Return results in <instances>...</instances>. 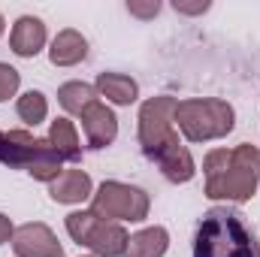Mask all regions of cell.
Masks as SVG:
<instances>
[{
    "label": "cell",
    "instance_id": "1",
    "mask_svg": "<svg viewBox=\"0 0 260 257\" xmlns=\"http://www.w3.org/2000/svg\"><path fill=\"white\" fill-rule=\"evenodd\" d=\"M176 103H179L176 97L160 94L139 106V145H142L145 157L154 160L173 185H185L194 179L197 164L188 145L179 142L176 121H173Z\"/></svg>",
    "mask_w": 260,
    "mask_h": 257
},
{
    "label": "cell",
    "instance_id": "2",
    "mask_svg": "<svg viewBox=\"0 0 260 257\" xmlns=\"http://www.w3.org/2000/svg\"><path fill=\"white\" fill-rule=\"evenodd\" d=\"M206 197L245 203L257 194L260 185V151L257 145L242 142L236 148H215L203 160Z\"/></svg>",
    "mask_w": 260,
    "mask_h": 257
},
{
    "label": "cell",
    "instance_id": "3",
    "mask_svg": "<svg viewBox=\"0 0 260 257\" xmlns=\"http://www.w3.org/2000/svg\"><path fill=\"white\" fill-rule=\"evenodd\" d=\"M194 257H260V245L242 215L230 209H209L197 227Z\"/></svg>",
    "mask_w": 260,
    "mask_h": 257
},
{
    "label": "cell",
    "instance_id": "4",
    "mask_svg": "<svg viewBox=\"0 0 260 257\" xmlns=\"http://www.w3.org/2000/svg\"><path fill=\"white\" fill-rule=\"evenodd\" d=\"M0 164L30 173L37 182H55L64 173V157L49 139H37L27 130H0Z\"/></svg>",
    "mask_w": 260,
    "mask_h": 257
},
{
    "label": "cell",
    "instance_id": "5",
    "mask_svg": "<svg viewBox=\"0 0 260 257\" xmlns=\"http://www.w3.org/2000/svg\"><path fill=\"white\" fill-rule=\"evenodd\" d=\"M176 127L185 133L188 142H209V139H221L236 127V112L227 100L218 97H191V100H179L176 103V115H173Z\"/></svg>",
    "mask_w": 260,
    "mask_h": 257
},
{
    "label": "cell",
    "instance_id": "6",
    "mask_svg": "<svg viewBox=\"0 0 260 257\" xmlns=\"http://www.w3.org/2000/svg\"><path fill=\"white\" fill-rule=\"evenodd\" d=\"M67 233L73 236L76 245L91 248L94 257H124L127 251V230L118 221H103L91 209L85 212H70L67 215Z\"/></svg>",
    "mask_w": 260,
    "mask_h": 257
},
{
    "label": "cell",
    "instance_id": "7",
    "mask_svg": "<svg viewBox=\"0 0 260 257\" xmlns=\"http://www.w3.org/2000/svg\"><path fill=\"white\" fill-rule=\"evenodd\" d=\"M148 206V194L124 182H103L91 200V212L103 221H145Z\"/></svg>",
    "mask_w": 260,
    "mask_h": 257
},
{
    "label": "cell",
    "instance_id": "8",
    "mask_svg": "<svg viewBox=\"0 0 260 257\" xmlns=\"http://www.w3.org/2000/svg\"><path fill=\"white\" fill-rule=\"evenodd\" d=\"M12 251H15V257H64L58 236L43 221H27V224L15 227Z\"/></svg>",
    "mask_w": 260,
    "mask_h": 257
},
{
    "label": "cell",
    "instance_id": "9",
    "mask_svg": "<svg viewBox=\"0 0 260 257\" xmlns=\"http://www.w3.org/2000/svg\"><path fill=\"white\" fill-rule=\"evenodd\" d=\"M79 118H82V130H85L91 148H106V145L115 142V136H118V118H115V112H112L106 103L97 100V103L88 106Z\"/></svg>",
    "mask_w": 260,
    "mask_h": 257
},
{
    "label": "cell",
    "instance_id": "10",
    "mask_svg": "<svg viewBox=\"0 0 260 257\" xmlns=\"http://www.w3.org/2000/svg\"><path fill=\"white\" fill-rule=\"evenodd\" d=\"M46 46V24L43 18L37 15H21L15 24H12V34H9V49L18 55V58H34L40 55Z\"/></svg>",
    "mask_w": 260,
    "mask_h": 257
},
{
    "label": "cell",
    "instance_id": "11",
    "mask_svg": "<svg viewBox=\"0 0 260 257\" xmlns=\"http://www.w3.org/2000/svg\"><path fill=\"white\" fill-rule=\"evenodd\" d=\"M49 197L55 203H85L88 197H94V182L85 170H64L52 185H49Z\"/></svg>",
    "mask_w": 260,
    "mask_h": 257
},
{
    "label": "cell",
    "instance_id": "12",
    "mask_svg": "<svg viewBox=\"0 0 260 257\" xmlns=\"http://www.w3.org/2000/svg\"><path fill=\"white\" fill-rule=\"evenodd\" d=\"M85 55H88V40L73 27L61 30L49 49V61L55 67H76L79 61H85Z\"/></svg>",
    "mask_w": 260,
    "mask_h": 257
},
{
    "label": "cell",
    "instance_id": "13",
    "mask_svg": "<svg viewBox=\"0 0 260 257\" xmlns=\"http://www.w3.org/2000/svg\"><path fill=\"white\" fill-rule=\"evenodd\" d=\"M97 94H103L109 103H115V106H130V103H136L139 100V85H136V79H130L124 73H100L97 76Z\"/></svg>",
    "mask_w": 260,
    "mask_h": 257
},
{
    "label": "cell",
    "instance_id": "14",
    "mask_svg": "<svg viewBox=\"0 0 260 257\" xmlns=\"http://www.w3.org/2000/svg\"><path fill=\"white\" fill-rule=\"evenodd\" d=\"M167 248H170V233H167V227L154 224V227H145L130 236L124 257H164Z\"/></svg>",
    "mask_w": 260,
    "mask_h": 257
},
{
    "label": "cell",
    "instance_id": "15",
    "mask_svg": "<svg viewBox=\"0 0 260 257\" xmlns=\"http://www.w3.org/2000/svg\"><path fill=\"white\" fill-rule=\"evenodd\" d=\"M49 142L55 145V151L64 160H82V145H79V133L70 118H55L49 127Z\"/></svg>",
    "mask_w": 260,
    "mask_h": 257
},
{
    "label": "cell",
    "instance_id": "16",
    "mask_svg": "<svg viewBox=\"0 0 260 257\" xmlns=\"http://www.w3.org/2000/svg\"><path fill=\"white\" fill-rule=\"evenodd\" d=\"M58 103L64 106L67 112L82 115L88 106L97 103V88L88 85V82H67V85L58 88Z\"/></svg>",
    "mask_w": 260,
    "mask_h": 257
},
{
    "label": "cell",
    "instance_id": "17",
    "mask_svg": "<svg viewBox=\"0 0 260 257\" xmlns=\"http://www.w3.org/2000/svg\"><path fill=\"white\" fill-rule=\"evenodd\" d=\"M15 112H18V118H21L24 124L37 127V124H43V121H46V115H49V100H46V94H43V91H27V94H21V97H18Z\"/></svg>",
    "mask_w": 260,
    "mask_h": 257
},
{
    "label": "cell",
    "instance_id": "18",
    "mask_svg": "<svg viewBox=\"0 0 260 257\" xmlns=\"http://www.w3.org/2000/svg\"><path fill=\"white\" fill-rule=\"evenodd\" d=\"M18 82H21V76H18V70L9 64H0V103L3 100H9L15 91H18Z\"/></svg>",
    "mask_w": 260,
    "mask_h": 257
},
{
    "label": "cell",
    "instance_id": "19",
    "mask_svg": "<svg viewBox=\"0 0 260 257\" xmlns=\"http://www.w3.org/2000/svg\"><path fill=\"white\" fill-rule=\"evenodd\" d=\"M127 12L130 15H139V18H154V15L160 12V3H157V0H148V3H136V0H130Z\"/></svg>",
    "mask_w": 260,
    "mask_h": 257
},
{
    "label": "cell",
    "instance_id": "20",
    "mask_svg": "<svg viewBox=\"0 0 260 257\" xmlns=\"http://www.w3.org/2000/svg\"><path fill=\"white\" fill-rule=\"evenodd\" d=\"M209 9V3L203 0V3H179L176 0V12H188V15H197V12H206Z\"/></svg>",
    "mask_w": 260,
    "mask_h": 257
},
{
    "label": "cell",
    "instance_id": "21",
    "mask_svg": "<svg viewBox=\"0 0 260 257\" xmlns=\"http://www.w3.org/2000/svg\"><path fill=\"white\" fill-rule=\"evenodd\" d=\"M12 233H15L12 221H9V218L0 212V245H3V242H9V239H12Z\"/></svg>",
    "mask_w": 260,
    "mask_h": 257
},
{
    "label": "cell",
    "instance_id": "22",
    "mask_svg": "<svg viewBox=\"0 0 260 257\" xmlns=\"http://www.w3.org/2000/svg\"><path fill=\"white\" fill-rule=\"evenodd\" d=\"M3 27H6V21H3V15H0V37H3Z\"/></svg>",
    "mask_w": 260,
    "mask_h": 257
}]
</instances>
